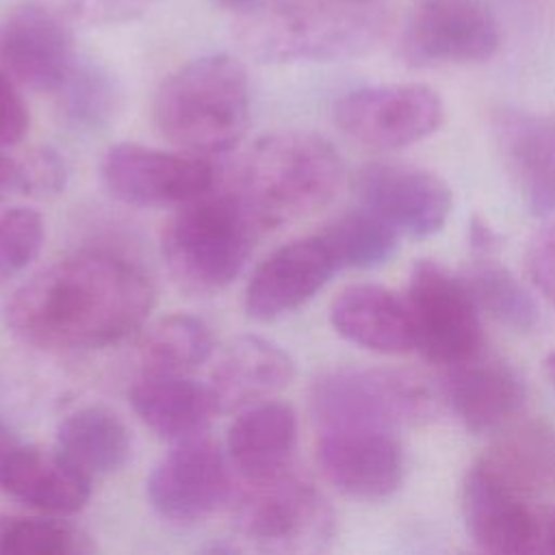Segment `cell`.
Wrapping results in <instances>:
<instances>
[{
  "label": "cell",
  "instance_id": "cell-18",
  "mask_svg": "<svg viewBox=\"0 0 555 555\" xmlns=\"http://www.w3.org/2000/svg\"><path fill=\"white\" fill-rule=\"evenodd\" d=\"M444 395L455 418L473 434H496L520 414L527 388L505 362L470 358L449 366Z\"/></svg>",
  "mask_w": 555,
  "mask_h": 555
},
{
  "label": "cell",
  "instance_id": "cell-13",
  "mask_svg": "<svg viewBox=\"0 0 555 555\" xmlns=\"http://www.w3.org/2000/svg\"><path fill=\"white\" fill-rule=\"evenodd\" d=\"M353 189L362 208L414 238L442 230L453 208L449 184L438 173L408 163H369L356 173Z\"/></svg>",
  "mask_w": 555,
  "mask_h": 555
},
{
  "label": "cell",
  "instance_id": "cell-24",
  "mask_svg": "<svg viewBox=\"0 0 555 555\" xmlns=\"http://www.w3.org/2000/svg\"><path fill=\"white\" fill-rule=\"evenodd\" d=\"M130 403L147 429L173 444L204 436L219 414L210 388L186 375H143Z\"/></svg>",
  "mask_w": 555,
  "mask_h": 555
},
{
  "label": "cell",
  "instance_id": "cell-41",
  "mask_svg": "<svg viewBox=\"0 0 555 555\" xmlns=\"http://www.w3.org/2000/svg\"><path fill=\"white\" fill-rule=\"evenodd\" d=\"M544 371H546V377L551 379V384L555 386V351H551L544 360Z\"/></svg>",
  "mask_w": 555,
  "mask_h": 555
},
{
  "label": "cell",
  "instance_id": "cell-9",
  "mask_svg": "<svg viewBox=\"0 0 555 555\" xmlns=\"http://www.w3.org/2000/svg\"><path fill=\"white\" fill-rule=\"evenodd\" d=\"M334 121L353 143L392 152L436 132L444 121V104L427 85H375L338 98Z\"/></svg>",
  "mask_w": 555,
  "mask_h": 555
},
{
  "label": "cell",
  "instance_id": "cell-27",
  "mask_svg": "<svg viewBox=\"0 0 555 555\" xmlns=\"http://www.w3.org/2000/svg\"><path fill=\"white\" fill-rule=\"evenodd\" d=\"M215 338L193 314H169L156 321L139 343L143 375H186L208 360Z\"/></svg>",
  "mask_w": 555,
  "mask_h": 555
},
{
  "label": "cell",
  "instance_id": "cell-31",
  "mask_svg": "<svg viewBox=\"0 0 555 555\" xmlns=\"http://www.w3.org/2000/svg\"><path fill=\"white\" fill-rule=\"evenodd\" d=\"M91 551L87 535L56 518L0 514V555H74Z\"/></svg>",
  "mask_w": 555,
  "mask_h": 555
},
{
  "label": "cell",
  "instance_id": "cell-39",
  "mask_svg": "<svg viewBox=\"0 0 555 555\" xmlns=\"http://www.w3.org/2000/svg\"><path fill=\"white\" fill-rule=\"evenodd\" d=\"M22 442L15 438V434L9 429V425L0 418V468L4 462L11 457V453L20 447Z\"/></svg>",
  "mask_w": 555,
  "mask_h": 555
},
{
  "label": "cell",
  "instance_id": "cell-40",
  "mask_svg": "<svg viewBox=\"0 0 555 555\" xmlns=\"http://www.w3.org/2000/svg\"><path fill=\"white\" fill-rule=\"evenodd\" d=\"M215 2H219L221 7L232 9V11H236V13H243V11L251 9V7H256L260 0H215Z\"/></svg>",
  "mask_w": 555,
  "mask_h": 555
},
{
  "label": "cell",
  "instance_id": "cell-7",
  "mask_svg": "<svg viewBox=\"0 0 555 555\" xmlns=\"http://www.w3.org/2000/svg\"><path fill=\"white\" fill-rule=\"evenodd\" d=\"M310 412L323 429L397 431L429 416L425 382L399 369H334L310 388Z\"/></svg>",
  "mask_w": 555,
  "mask_h": 555
},
{
  "label": "cell",
  "instance_id": "cell-36",
  "mask_svg": "<svg viewBox=\"0 0 555 555\" xmlns=\"http://www.w3.org/2000/svg\"><path fill=\"white\" fill-rule=\"evenodd\" d=\"M17 87L20 85L0 69V145L4 147L20 143L30 124L26 102Z\"/></svg>",
  "mask_w": 555,
  "mask_h": 555
},
{
  "label": "cell",
  "instance_id": "cell-2",
  "mask_svg": "<svg viewBox=\"0 0 555 555\" xmlns=\"http://www.w3.org/2000/svg\"><path fill=\"white\" fill-rule=\"evenodd\" d=\"M386 28L377 0H260L238 13L234 39L262 63H319L366 54Z\"/></svg>",
  "mask_w": 555,
  "mask_h": 555
},
{
  "label": "cell",
  "instance_id": "cell-33",
  "mask_svg": "<svg viewBox=\"0 0 555 555\" xmlns=\"http://www.w3.org/2000/svg\"><path fill=\"white\" fill-rule=\"evenodd\" d=\"M52 2L72 24H124L147 9L158 0H48Z\"/></svg>",
  "mask_w": 555,
  "mask_h": 555
},
{
  "label": "cell",
  "instance_id": "cell-12",
  "mask_svg": "<svg viewBox=\"0 0 555 555\" xmlns=\"http://www.w3.org/2000/svg\"><path fill=\"white\" fill-rule=\"evenodd\" d=\"M76 61L72 22L48 0H24L0 20V69L20 87L56 91Z\"/></svg>",
  "mask_w": 555,
  "mask_h": 555
},
{
  "label": "cell",
  "instance_id": "cell-19",
  "mask_svg": "<svg viewBox=\"0 0 555 555\" xmlns=\"http://www.w3.org/2000/svg\"><path fill=\"white\" fill-rule=\"evenodd\" d=\"M293 375L295 364L280 345L260 336H238L219 356L208 388L217 412L228 414L271 401Z\"/></svg>",
  "mask_w": 555,
  "mask_h": 555
},
{
  "label": "cell",
  "instance_id": "cell-30",
  "mask_svg": "<svg viewBox=\"0 0 555 555\" xmlns=\"http://www.w3.org/2000/svg\"><path fill=\"white\" fill-rule=\"evenodd\" d=\"M479 310L488 312L499 323L529 332L538 325L540 312L531 293L505 267L483 256L464 278Z\"/></svg>",
  "mask_w": 555,
  "mask_h": 555
},
{
  "label": "cell",
  "instance_id": "cell-29",
  "mask_svg": "<svg viewBox=\"0 0 555 555\" xmlns=\"http://www.w3.org/2000/svg\"><path fill=\"white\" fill-rule=\"evenodd\" d=\"M321 234L340 269H375L386 264L399 249V232L366 208L336 217Z\"/></svg>",
  "mask_w": 555,
  "mask_h": 555
},
{
  "label": "cell",
  "instance_id": "cell-11",
  "mask_svg": "<svg viewBox=\"0 0 555 555\" xmlns=\"http://www.w3.org/2000/svg\"><path fill=\"white\" fill-rule=\"evenodd\" d=\"M100 176L113 197L141 208H178L215 184V171L206 156L139 143L111 145L100 160Z\"/></svg>",
  "mask_w": 555,
  "mask_h": 555
},
{
  "label": "cell",
  "instance_id": "cell-8",
  "mask_svg": "<svg viewBox=\"0 0 555 555\" xmlns=\"http://www.w3.org/2000/svg\"><path fill=\"white\" fill-rule=\"evenodd\" d=\"M405 299L416 349L429 362L455 366L481 353V310L464 278H455L431 258H421L412 267Z\"/></svg>",
  "mask_w": 555,
  "mask_h": 555
},
{
  "label": "cell",
  "instance_id": "cell-34",
  "mask_svg": "<svg viewBox=\"0 0 555 555\" xmlns=\"http://www.w3.org/2000/svg\"><path fill=\"white\" fill-rule=\"evenodd\" d=\"M525 269L531 286L555 306V223L542 225L529 238Z\"/></svg>",
  "mask_w": 555,
  "mask_h": 555
},
{
  "label": "cell",
  "instance_id": "cell-4",
  "mask_svg": "<svg viewBox=\"0 0 555 555\" xmlns=\"http://www.w3.org/2000/svg\"><path fill=\"white\" fill-rule=\"evenodd\" d=\"M340 176V156L327 139L308 130H278L251 145L234 193L256 228L267 230L323 208Z\"/></svg>",
  "mask_w": 555,
  "mask_h": 555
},
{
  "label": "cell",
  "instance_id": "cell-1",
  "mask_svg": "<svg viewBox=\"0 0 555 555\" xmlns=\"http://www.w3.org/2000/svg\"><path fill=\"white\" fill-rule=\"evenodd\" d=\"M152 306L154 286L134 262L76 251L24 282L7 306V321L39 349H100L141 327Z\"/></svg>",
  "mask_w": 555,
  "mask_h": 555
},
{
  "label": "cell",
  "instance_id": "cell-20",
  "mask_svg": "<svg viewBox=\"0 0 555 555\" xmlns=\"http://www.w3.org/2000/svg\"><path fill=\"white\" fill-rule=\"evenodd\" d=\"M505 165L533 217L555 215V124L525 113L501 111L494 119Z\"/></svg>",
  "mask_w": 555,
  "mask_h": 555
},
{
  "label": "cell",
  "instance_id": "cell-23",
  "mask_svg": "<svg viewBox=\"0 0 555 555\" xmlns=\"http://www.w3.org/2000/svg\"><path fill=\"white\" fill-rule=\"evenodd\" d=\"M0 486L33 509L67 516L80 512L91 496V479L78 473L56 449L20 444L0 468Z\"/></svg>",
  "mask_w": 555,
  "mask_h": 555
},
{
  "label": "cell",
  "instance_id": "cell-32",
  "mask_svg": "<svg viewBox=\"0 0 555 555\" xmlns=\"http://www.w3.org/2000/svg\"><path fill=\"white\" fill-rule=\"evenodd\" d=\"M43 219L37 210L15 206L0 210V282L24 271L41 251Z\"/></svg>",
  "mask_w": 555,
  "mask_h": 555
},
{
  "label": "cell",
  "instance_id": "cell-15",
  "mask_svg": "<svg viewBox=\"0 0 555 555\" xmlns=\"http://www.w3.org/2000/svg\"><path fill=\"white\" fill-rule=\"evenodd\" d=\"M317 462L338 492L362 501L388 499L405 473L403 449L395 431L384 429H323Z\"/></svg>",
  "mask_w": 555,
  "mask_h": 555
},
{
  "label": "cell",
  "instance_id": "cell-26",
  "mask_svg": "<svg viewBox=\"0 0 555 555\" xmlns=\"http://www.w3.org/2000/svg\"><path fill=\"white\" fill-rule=\"evenodd\" d=\"M56 451L87 479L119 470L130 457V434L106 408H82L56 429Z\"/></svg>",
  "mask_w": 555,
  "mask_h": 555
},
{
  "label": "cell",
  "instance_id": "cell-28",
  "mask_svg": "<svg viewBox=\"0 0 555 555\" xmlns=\"http://www.w3.org/2000/svg\"><path fill=\"white\" fill-rule=\"evenodd\" d=\"M54 93L63 119L82 130L106 126L119 104V87L113 74L104 65L80 56H76L69 74Z\"/></svg>",
  "mask_w": 555,
  "mask_h": 555
},
{
  "label": "cell",
  "instance_id": "cell-14",
  "mask_svg": "<svg viewBox=\"0 0 555 555\" xmlns=\"http://www.w3.org/2000/svg\"><path fill=\"white\" fill-rule=\"evenodd\" d=\"M228 464L223 449L206 436L176 442L147 477V501L171 522L204 520L230 494Z\"/></svg>",
  "mask_w": 555,
  "mask_h": 555
},
{
  "label": "cell",
  "instance_id": "cell-35",
  "mask_svg": "<svg viewBox=\"0 0 555 555\" xmlns=\"http://www.w3.org/2000/svg\"><path fill=\"white\" fill-rule=\"evenodd\" d=\"M20 169V189L33 195L56 193L65 182V163L50 147H37L17 160Z\"/></svg>",
  "mask_w": 555,
  "mask_h": 555
},
{
  "label": "cell",
  "instance_id": "cell-25",
  "mask_svg": "<svg viewBox=\"0 0 555 555\" xmlns=\"http://www.w3.org/2000/svg\"><path fill=\"white\" fill-rule=\"evenodd\" d=\"M479 457L488 473L522 499L555 490V427L542 421L509 423Z\"/></svg>",
  "mask_w": 555,
  "mask_h": 555
},
{
  "label": "cell",
  "instance_id": "cell-38",
  "mask_svg": "<svg viewBox=\"0 0 555 555\" xmlns=\"http://www.w3.org/2000/svg\"><path fill=\"white\" fill-rule=\"evenodd\" d=\"M535 553H553L555 555V507L538 514V548Z\"/></svg>",
  "mask_w": 555,
  "mask_h": 555
},
{
  "label": "cell",
  "instance_id": "cell-21",
  "mask_svg": "<svg viewBox=\"0 0 555 555\" xmlns=\"http://www.w3.org/2000/svg\"><path fill=\"white\" fill-rule=\"evenodd\" d=\"M330 323L345 340L375 353L416 349L408 299L379 284L343 288L330 306Z\"/></svg>",
  "mask_w": 555,
  "mask_h": 555
},
{
  "label": "cell",
  "instance_id": "cell-37",
  "mask_svg": "<svg viewBox=\"0 0 555 555\" xmlns=\"http://www.w3.org/2000/svg\"><path fill=\"white\" fill-rule=\"evenodd\" d=\"M20 189V169L17 160L4 154V145H0V199Z\"/></svg>",
  "mask_w": 555,
  "mask_h": 555
},
{
  "label": "cell",
  "instance_id": "cell-6",
  "mask_svg": "<svg viewBox=\"0 0 555 555\" xmlns=\"http://www.w3.org/2000/svg\"><path fill=\"white\" fill-rule=\"evenodd\" d=\"M234 531L243 548L260 553H319L334 538L336 520L327 499L291 468L260 481H245Z\"/></svg>",
  "mask_w": 555,
  "mask_h": 555
},
{
  "label": "cell",
  "instance_id": "cell-16",
  "mask_svg": "<svg viewBox=\"0 0 555 555\" xmlns=\"http://www.w3.org/2000/svg\"><path fill=\"white\" fill-rule=\"evenodd\" d=\"M336 271L340 264L321 232L295 238L256 267L245 288V310L256 321L280 319L310 301Z\"/></svg>",
  "mask_w": 555,
  "mask_h": 555
},
{
  "label": "cell",
  "instance_id": "cell-10",
  "mask_svg": "<svg viewBox=\"0 0 555 555\" xmlns=\"http://www.w3.org/2000/svg\"><path fill=\"white\" fill-rule=\"evenodd\" d=\"M501 35L483 0H416L405 17L399 54L412 67L488 61Z\"/></svg>",
  "mask_w": 555,
  "mask_h": 555
},
{
  "label": "cell",
  "instance_id": "cell-3",
  "mask_svg": "<svg viewBox=\"0 0 555 555\" xmlns=\"http://www.w3.org/2000/svg\"><path fill=\"white\" fill-rule=\"evenodd\" d=\"M152 119L163 139L191 154H223L249 124V78L230 54H204L171 72L156 89Z\"/></svg>",
  "mask_w": 555,
  "mask_h": 555
},
{
  "label": "cell",
  "instance_id": "cell-17",
  "mask_svg": "<svg viewBox=\"0 0 555 555\" xmlns=\"http://www.w3.org/2000/svg\"><path fill=\"white\" fill-rule=\"evenodd\" d=\"M460 505L466 533L477 548L509 555L535 553L538 512L494 479L479 460L464 475Z\"/></svg>",
  "mask_w": 555,
  "mask_h": 555
},
{
  "label": "cell",
  "instance_id": "cell-5",
  "mask_svg": "<svg viewBox=\"0 0 555 555\" xmlns=\"http://www.w3.org/2000/svg\"><path fill=\"white\" fill-rule=\"evenodd\" d=\"M210 191L178 206L160 232L169 275L193 295L223 291L243 271L258 230L234 191Z\"/></svg>",
  "mask_w": 555,
  "mask_h": 555
},
{
  "label": "cell",
  "instance_id": "cell-22",
  "mask_svg": "<svg viewBox=\"0 0 555 555\" xmlns=\"http://www.w3.org/2000/svg\"><path fill=\"white\" fill-rule=\"evenodd\" d=\"M295 444V410L271 399L241 410L228 429L225 451L243 481H260L291 468Z\"/></svg>",
  "mask_w": 555,
  "mask_h": 555
}]
</instances>
